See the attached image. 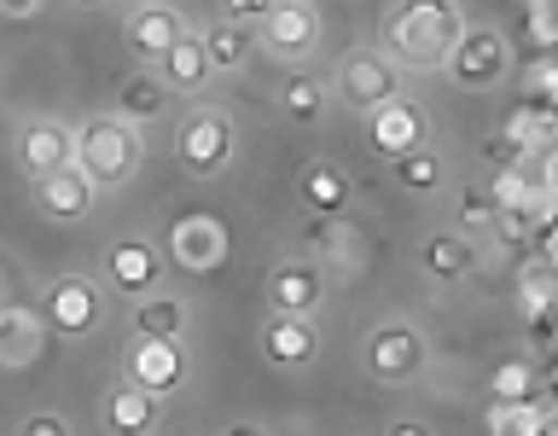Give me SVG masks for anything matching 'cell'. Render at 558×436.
I'll return each mask as SVG.
<instances>
[{"instance_id": "1", "label": "cell", "mask_w": 558, "mask_h": 436, "mask_svg": "<svg viewBox=\"0 0 558 436\" xmlns=\"http://www.w3.org/2000/svg\"><path fill=\"white\" fill-rule=\"evenodd\" d=\"M460 7L453 0H401L390 12V35H384V52L408 70H442L453 35H460Z\"/></svg>"}, {"instance_id": "2", "label": "cell", "mask_w": 558, "mask_h": 436, "mask_svg": "<svg viewBox=\"0 0 558 436\" xmlns=\"http://www.w3.org/2000/svg\"><path fill=\"white\" fill-rule=\"evenodd\" d=\"M70 164H76L94 186H122L140 164V140L122 117H99L70 134Z\"/></svg>"}, {"instance_id": "3", "label": "cell", "mask_w": 558, "mask_h": 436, "mask_svg": "<svg viewBox=\"0 0 558 436\" xmlns=\"http://www.w3.org/2000/svg\"><path fill=\"white\" fill-rule=\"evenodd\" d=\"M174 157H181L186 174H221L227 157H233V117H227L221 105L192 111L181 129H174Z\"/></svg>"}, {"instance_id": "4", "label": "cell", "mask_w": 558, "mask_h": 436, "mask_svg": "<svg viewBox=\"0 0 558 436\" xmlns=\"http://www.w3.org/2000/svg\"><path fill=\"white\" fill-rule=\"evenodd\" d=\"M506 64H512V52H506V41L495 29H460L448 59H442V70L460 87H495L506 76Z\"/></svg>"}, {"instance_id": "5", "label": "cell", "mask_w": 558, "mask_h": 436, "mask_svg": "<svg viewBox=\"0 0 558 436\" xmlns=\"http://www.w3.org/2000/svg\"><path fill=\"white\" fill-rule=\"evenodd\" d=\"M169 262L181 274H209L227 262V227L216 216H204V209H192V216H174L169 227Z\"/></svg>"}, {"instance_id": "6", "label": "cell", "mask_w": 558, "mask_h": 436, "mask_svg": "<svg viewBox=\"0 0 558 436\" xmlns=\"http://www.w3.org/2000/svg\"><path fill=\"white\" fill-rule=\"evenodd\" d=\"M262 41H268L279 59H308L314 35H320V17H314L308 0H268V12L256 17Z\"/></svg>"}, {"instance_id": "7", "label": "cell", "mask_w": 558, "mask_h": 436, "mask_svg": "<svg viewBox=\"0 0 558 436\" xmlns=\"http://www.w3.org/2000/svg\"><path fill=\"white\" fill-rule=\"evenodd\" d=\"M338 94L355 105V111H373V105H384L396 94V59L390 52H349L343 70H338Z\"/></svg>"}, {"instance_id": "8", "label": "cell", "mask_w": 558, "mask_h": 436, "mask_svg": "<svg viewBox=\"0 0 558 436\" xmlns=\"http://www.w3.org/2000/svg\"><path fill=\"white\" fill-rule=\"evenodd\" d=\"M366 117H373V152H384V157H401V152L425 146V111H418L413 99L390 94L384 105H373Z\"/></svg>"}, {"instance_id": "9", "label": "cell", "mask_w": 558, "mask_h": 436, "mask_svg": "<svg viewBox=\"0 0 558 436\" xmlns=\"http://www.w3.org/2000/svg\"><path fill=\"white\" fill-rule=\"evenodd\" d=\"M35 198H41V209L52 221H82L94 209V181L76 164H59V169L35 174Z\"/></svg>"}, {"instance_id": "10", "label": "cell", "mask_w": 558, "mask_h": 436, "mask_svg": "<svg viewBox=\"0 0 558 436\" xmlns=\"http://www.w3.org/2000/svg\"><path fill=\"white\" fill-rule=\"evenodd\" d=\"M418 361H425V343H418L408 326H378L373 338H366V373L373 378L401 384V378L418 373Z\"/></svg>"}, {"instance_id": "11", "label": "cell", "mask_w": 558, "mask_h": 436, "mask_svg": "<svg viewBox=\"0 0 558 436\" xmlns=\"http://www.w3.org/2000/svg\"><path fill=\"white\" fill-rule=\"evenodd\" d=\"M41 320H47L52 331H64V338H82V331L99 320V291L87 286V279H52Z\"/></svg>"}, {"instance_id": "12", "label": "cell", "mask_w": 558, "mask_h": 436, "mask_svg": "<svg viewBox=\"0 0 558 436\" xmlns=\"http://www.w3.org/2000/svg\"><path fill=\"white\" fill-rule=\"evenodd\" d=\"M129 378L140 390L163 396L169 384L181 378V349H174V338H146V331H140L134 349H129Z\"/></svg>"}, {"instance_id": "13", "label": "cell", "mask_w": 558, "mask_h": 436, "mask_svg": "<svg viewBox=\"0 0 558 436\" xmlns=\"http://www.w3.org/2000/svg\"><path fill=\"white\" fill-rule=\"evenodd\" d=\"M41 343H47V320H41V314H29L17 303L0 308V366H29L35 355H41Z\"/></svg>"}, {"instance_id": "14", "label": "cell", "mask_w": 558, "mask_h": 436, "mask_svg": "<svg viewBox=\"0 0 558 436\" xmlns=\"http://www.w3.org/2000/svg\"><path fill=\"white\" fill-rule=\"evenodd\" d=\"M157 64H163V82H169V87H186V94L216 76V64H209V52H204V35H192V29L174 35Z\"/></svg>"}, {"instance_id": "15", "label": "cell", "mask_w": 558, "mask_h": 436, "mask_svg": "<svg viewBox=\"0 0 558 436\" xmlns=\"http://www.w3.org/2000/svg\"><path fill=\"white\" fill-rule=\"evenodd\" d=\"M181 12L174 7H157V0H140V12L129 17V47L140 52V59H163V47L181 35Z\"/></svg>"}, {"instance_id": "16", "label": "cell", "mask_w": 558, "mask_h": 436, "mask_svg": "<svg viewBox=\"0 0 558 436\" xmlns=\"http://www.w3.org/2000/svg\"><path fill=\"white\" fill-rule=\"evenodd\" d=\"M314 349H320V338L303 326V314H274L268 331H262V355L274 366H303L314 361Z\"/></svg>"}, {"instance_id": "17", "label": "cell", "mask_w": 558, "mask_h": 436, "mask_svg": "<svg viewBox=\"0 0 558 436\" xmlns=\"http://www.w3.org/2000/svg\"><path fill=\"white\" fill-rule=\"evenodd\" d=\"M17 157H24L29 174H47L70 164V129L64 122H24V134H17Z\"/></svg>"}, {"instance_id": "18", "label": "cell", "mask_w": 558, "mask_h": 436, "mask_svg": "<svg viewBox=\"0 0 558 436\" xmlns=\"http://www.w3.org/2000/svg\"><path fill=\"white\" fill-rule=\"evenodd\" d=\"M268 303H274V314H308L314 303H320V274H314L308 262H286V268H274Z\"/></svg>"}, {"instance_id": "19", "label": "cell", "mask_w": 558, "mask_h": 436, "mask_svg": "<svg viewBox=\"0 0 558 436\" xmlns=\"http://www.w3.org/2000/svg\"><path fill=\"white\" fill-rule=\"evenodd\" d=\"M553 425V401L547 396H518V401H495L488 408V431L495 436H541Z\"/></svg>"}, {"instance_id": "20", "label": "cell", "mask_w": 558, "mask_h": 436, "mask_svg": "<svg viewBox=\"0 0 558 436\" xmlns=\"http://www.w3.org/2000/svg\"><path fill=\"white\" fill-rule=\"evenodd\" d=\"M157 268H163V256H157L146 239L111 244V279H117L122 291H151L157 286Z\"/></svg>"}, {"instance_id": "21", "label": "cell", "mask_w": 558, "mask_h": 436, "mask_svg": "<svg viewBox=\"0 0 558 436\" xmlns=\"http://www.w3.org/2000/svg\"><path fill=\"white\" fill-rule=\"evenodd\" d=\"M163 105H169V82L163 76H146V70L122 76V87H117L122 122H151V117H163Z\"/></svg>"}, {"instance_id": "22", "label": "cell", "mask_w": 558, "mask_h": 436, "mask_svg": "<svg viewBox=\"0 0 558 436\" xmlns=\"http://www.w3.org/2000/svg\"><path fill=\"white\" fill-rule=\"evenodd\" d=\"M303 204L314 209V216H338V209L349 204V174L338 164H308L303 169Z\"/></svg>"}, {"instance_id": "23", "label": "cell", "mask_w": 558, "mask_h": 436, "mask_svg": "<svg viewBox=\"0 0 558 436\" xmlns=\"http://www.w3.org/2000/svg\"><path fill=\"white\" fill-rule=\"evenodd\" d=\"M512 146L530 157V152H553V111L547 105H518L512 117H506V129H500Z\"/></svg>"}, {"instance_id": "24", "label": "cell", "mask_w": 558, "mask_h": 436, "mask_svg": "<svg viewBox=\"0 0 558 436\" xmlns=\"http://www.w3.org/2000/svg\"><path fill=\"white\" fill-rule=\"evenodd\" d=\"M279 105H286L291 122H314V117L326 111V82L308 76V70H291L286 87H279Z\"/></svg>"}, {"instance_id": "25", "label": "cell", "mask_w": 558, "mask_h": 436, "mask_svg": "<svg viewBox=\"0 0 558 436\" xmlns=\"http://www.w3.org/2000/svg\"><path fill=\"white\" fill-rule=\"evenodd\" d=\"M105 419H111L117 431H151V425H157V396H151V390H140V384L129 378V390H117V396H111Z\"/></svg>"}, {"instance_id": "26", "label": "cell", "mask_w": 558, "mask_h": 436, "mask_svg": "<svg viewBox=\"0 0 558 436\" xmlns=\"http://www.w3.org/2000/svg\"><path fill=\"white\" fill-rule=\"evenodd\" d=\"M204 52H209V64H216V70H239L244 52H251V29H244L239 17H227V24H216L204 35Z\"/></svg>"}, {"instance_id": "27", "label": "cell", "mask_w": 558, "mask_h": 436, "mask_svg": "<svg viewBox=\"0 0 558 436\" xmlns=\"http://www.w3.org/2000/svg\"><path fill=\"white\" fill-rule=\"evenodd\" d=\"M181 326H186V314L174 296H146V303L134 308V331H146V338H174L181 343Z\"/></svg>"}, {"instance_id": "28", "label": "cell", "mask_w": 558, "mask_h": 436, "mask_svg": "<svg viewBox=\"0 0 558 436\" xmlns=\"http://www.w3.org/2000/svg\"><path fill=\"white\" fill-rule=\"evenodd\" d=\"M488 198H495V209H535V181L523 164H506L495 169V181H488Z\"/></svg>"}, {"instance_id": "29", "label": "cell", "mask_w": 558, "mask_h": 436, "mask_svg": "<svg viewBox=\"0 0 558 436\" xmlns=\"http://www.w3.org/2000/svg\"><path fill=\"white\" fill-rule=\"evenodd\" d=\"M518 303L530 314L553 308V256L535 251V262H523V268H518Z\"/></svg>"}, {"instance_id": "30", "label": "cell", "mask_w": 558, "mask_h": 436, "mask_svg": "<svg viewBox=\"0 0 558 436\" xmlns=\"http://www.w3.org/2000/svg\"><path fill=\"white\" fill-rule=\"evenodd\" d=\"M425 268H430L436 279H460V274H471V244L453 239V233H436V239L425 244Z\"/></svg>"}, {"instance_id": "31", "label": "cell", "mask_w": 558, "mask_h": 436, "mask_svg": "<svg viewBox=\"0 0 558 436\" xmlns=\"http://www.w3.org/2000/svg\"><path fill=\"white\" fill-rule=\"evenodd\" d=\"M390 164H396V181H401V186H413V192H430L436 181H442V164H436L425 146L401 152V157H390Z\"/></svg>"}, {"instance_id": "32", "label": "cell", "mask_w": 558, "mask_h": 436, "mask_svg": "<svg viewBox=\"0 0 558 436\" xmlns=\"http://www.w3.org/2000/svg\"><path fill=\"white\" fill-rule=\"evenodd\" d=\"M488 390H495V401H518V396H530V390H535L530 361H500V366H495V378H488Z\"/></svg>"}, {"instance_id": "33", "label": "cell", "mask_w": 558, "mask_h": 436, "mask_svg": "<svg viewBox=\"0 0 558 436\" xmlns=\"http://www.w3.org/2000/svg\"><path fill=\"white\" fill-rule=\"evenodd\" d=\"M535 221H541L535 209H495V221H488V227H495L506 244H518V251H523V244L535 239Z\"/></svg>"}, {"instance_id": "34", "label": "cell", "mask_w": 558, "mask_h": 436, "mask_svg": "<svg viewBox=\"0 0 558 436\" xmlns=\"http://www.w3.org/2000/svg\"><path fill=\"white\" fill-rule=\"evenodd\" d=\"M495 221V198L477 186H465V198H460V227H488Z\"/></svg>"}, {"instance_id": "35", "label": "cell", "mask_w": 558, "mask_h": 436, "mask_svg": "<svg viewBox=\"0 0 558 436\" xmlns=\"http://www.w3.org/2000/svg\"><path fill=\"white\" fill-rule=\"evenodd\" d=\"M530 87H535V105H547V111H553V52H541V59H535Z\"/></svg>"}, {"instance_id": "36", "label": "cell", "mask_w": 558, "mask_h": 436, "mask_svg": "<svg viewBox=\"0 0 558 436\" xmlns=\"http://www.w3.org/2000/svg\"><path fill=\"white\" fill-rule=\"evenodd\" d=\"M41 7L47 0H0V17L7 24H29V17H41Z\"/></svg>"}, {"instance_id": "37", "label": "cell", "mask_w": 558, "mask_h": 436, "mask_svg": "<svg viewBox=\"0 0 558 436\" xmlns=\"http://www.w3.org/2000/svg\"><path fill=\"white\" fill-rule=\"evenodd\" d=\"M24 431H29V436H64L70 425H64V419H59V413H35V419H29V425H24Z\"/></svg>"}, {"instance_id": "38", "label": "cell", "mask_w": 558, "mask_h": 436, "mask_svg": "<svg viewBox=\"0 0 558 436\" xmlns=\"http://www.w3.org/2000/svg\"><path fill=\"white\" fill-rule=\"evenodd\" d=\"M488 157H495V169H506V164H523V152H518V146H512V140H506V134L495 140V146H488Z\"/></svg>"}, {"instance_id": "39", "label": "cell", "mask_w": 558, "mask_h": 436, "mask_svg": "<svg viewBox=\"0 0 558 436\" xmlns=\"http://www.w3.org/2000/svg\"><path fill=\"white\" fill-rule=\"evenodd\" d=\"M262 12H268V0H227V17H239V24L244 17H262Z\"/></svg>"}, {"instance_id": "40", "label": "cell", "mask_w": 558, "mask_h": 436, "mask_svg": "<svg viewBox=\"0 0 558 436\" xmlns=\"http://www.w3.org/2000/svg\"><path fill=\"white\" fill-rule=\"evenodd\" d=\"M76 7H99V0H76Z\"/></svg>"}]
</instances>
